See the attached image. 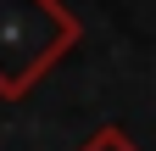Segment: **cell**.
I'll list each match as a JSON object with an SVG mask.
<instances>
[{"label": "cell", "instance_id": "1", "mask_svg": "<svg viewBox=\"0 0 156 151\" xmlns=\"http://www.w3.org/2000/svg\"><path fill=\"white\" fill-rule=\"evenodd\" d=\"M78 17L62 0H0V95L23 101L78 45Z\"/></svg>", "mask_w": 156, "mask_h": 151}, {"label": "cell", "instance_id": "2", "mask_svg": "<svg viewBox=\"0 0 156 151\" xmlns=\"http://www.w3.org/2000/svg\"><path fill=\"white\" fill-rule=\"evenodd\" d=\"M84 151H140V145H134V140L123 134V129H101V134H95Z\"/></svg>", "mask_w": 156, "mask_h": 151}]
</instances>
